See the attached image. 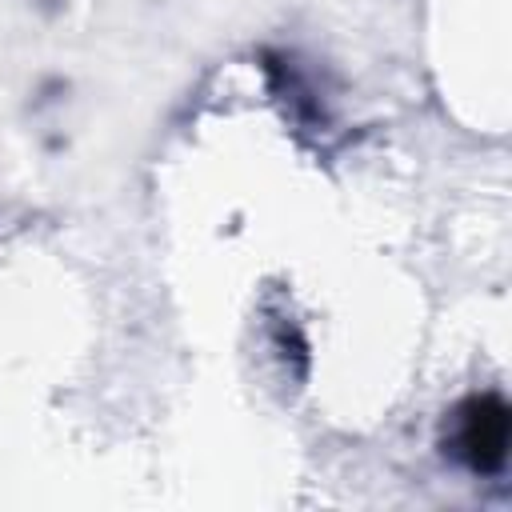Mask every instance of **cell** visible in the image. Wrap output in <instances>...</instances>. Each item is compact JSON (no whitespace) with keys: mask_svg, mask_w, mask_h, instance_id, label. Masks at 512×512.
Segmentation results:
<instances>
[{"mask_svg":"<svg viewBox=\"0 0 512 512\" xmlns=\"http://www.w3.org/2000/svg\"><path fill=\"white\" fill-rule=\"evenodd\" d=\"M452 456L472 472H500L508 460V408L500 396H468L452 412Z\"/></svg>","mask_w":512,"mask_h":512,"instance_id":"obj_1","label":"cell"}]
</instances>
